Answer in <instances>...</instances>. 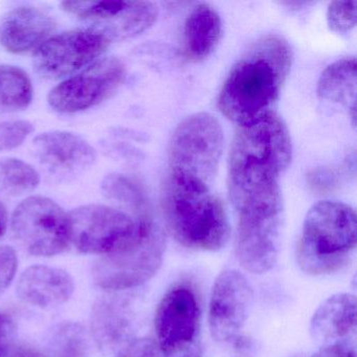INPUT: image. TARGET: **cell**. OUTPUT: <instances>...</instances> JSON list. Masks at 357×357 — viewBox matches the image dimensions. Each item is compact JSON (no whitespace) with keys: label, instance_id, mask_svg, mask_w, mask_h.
<instances>
[{"label":"cell","instance_id":"cell-11","mask_svg":"<svg viewBox=\"0 0 357 357\" xmlns=\"http://www.w3.org/2000/svg\"><path fill=\"white\" fill-rule=\"evenodd\" d=\"M110 43L93 29L70 31L45 41L35 51L33 64L43 78H63L95 61Z\"/></svg>","mask_w":357,"mask_h":357},{"label":"cell","instance_id":"cell-29","mask_svg":"<svg viewBox=\"0 0 357 357\" xmlns=\"http://www.w3.org/2000/svg\"><path fill=\"white\" fill-rule=\"evenodd\" d=\"M312 357H356V348L350 340H340L326 344Z\"/></svg>","mask_w":357,"mask_h":357},{"label":"cell","instance_id":"cell-12","mask_svg":"<svg viewBox=\"0 0 357 357\" xmlns=\"http://www.w3.org/2000/svg\"><path fill=\"white\" fill-rule=\"evenodd\" d=\"M252 288L243 273L234 269L217 277L211 294L208 325L217 342H231L239 335L248 317Z\"/></svg>","mask_w":357,"mask_h":357},{"label":"cell","instance_id":"cell-24","mask_svg":"<svg viewBox=\"0 0 357 357\" xmlns=\"http://www.w3.org/2000/svg\"><path fill=\"white\" fill-rule=\"evenodd\" d=\"M356 1H333L327 12L330 30L340 34L350 32L356 26Z\"/></svg>","mask_w":357,"mask_h":357},{"label":"cell","instance_id":"cell-17","mask_svg":"<svg viewBox=\"0 0 357 357\" xmlns=\"http://www.w3.org/2000/svg\"><path fill=\"white\" fill-rule=\"evenodd\" d=\"M222 26L216 10L206 3L194 8L183 29V53L190 61L198 62L213 53L221 38Z\"/></svg>","mask_w":357,"mask_h":357},{"label":"cell","instance_id":"cell-9","mask_svg":"<svg viewBox=\"0 0 357 357\" xmlns=\"http://www.w3.org/2000/svg\"><path fill=\"white\" fill-rule=\"evenodd\" d=\"M125 78L126 68L120 59L103 58L54 87L47 101L54 110L61 114L83 112L109 99Z\"/></svg>","mask_w":357,"mask_h":357},{"label":"cell","instance_id":"cell-21","mask_svg":"<svg viewBox=\"0 0 357 357\" xmlns=\"http://www.w3.org/2000/svg\"><path fill=\"white\" fill-rule=\"evenodd\" d=\"M40 183L38 171L17 158L0 160V195L18 197L34 191Z\"/></svg>","mask_w":357,"mask_h":357},{"label":"cell","instance_id":"cell-19","mask_svg":"<svg viewBox=\"0 0 357 357\" xmlns=\"http://www.w3.org/2000/svg\"><path fill=\"white\" fill-rule=\"evenodd\" d=\"M126 323L122 307L114 298H100L93 305L91 332L99 348L110 350L120 344L126 331Z\"/></svg>","mask_w":357,"mask_h":357},{"label":"cell","instance_id":"cell-26","mask_svg":"<svg viewBox=\"0 0 357 357\" xmlns=\"http://www.w3.org/2000/svg\"><path fill=\"white\" fill-rule=\"evenodd\" d=\"M18 268V257L9 245L0 246V294L5 291L15 278Z\"/></svg>","mask_w":357,"mask_h":357},{"label":"cell","instance_id":"cell-31","mask_svg":"<svg viewBox=\"0 0 357 357\" xmlns=\"http://www.w3.org/2000/svg\"><path fill=\"white\" fill-rule=\"evenodd\" d=\"M14 333H15V326L11 317H8L5 313L0 312V349L14 340Z\"/></svg>","mask_w":357,"mask_h":357},{"label":"cell","instance_id":"cell-25","mask_svg":"<svg viewBox=\"0 0 357 357\" xmlns=\"http://www.w3.org/2000/svg\"><path fill=\"white\" fill-rule=\"evenodd\" d=\"M34 131L29 121H8L0 123V151H9L20 147Z\"/></svg>","mask_w":357,"mask_h":357},{"label":"cell","instance_id":"cell-10","mask_svg":"<svg viewBox=\"0 0 357 357\" xmlns=\"http://www.w3.org/2000/svg\"><path fill=\"white\" fill-rule=\"evenodd\" d=\"M62 10L93 24V30L108 40L133 38L147 31L158 18V7L149 1H64Z\"/></svg>","mask_w":357,"mask_h":357},{"label":"cell","instance_id":"cell-28","mask_svg":"<svg viewBox=\"0 0 357 357\" xmlns=\"http://www.w3.org/2000/svg\"><path fill=\"white\" fill-rule=\"evenodd\" d=\"M119 357H162V355L153 340L142 338L131 342Z\"/></svg>","mask_w":357,"mask_h":357},{"label":"cell","instance_id":"cell-18","mask_svg":"<svg viewBox=\"0 0 357 357\" xmlns=\"http://www.w3.org/2000/svg\"><path fill=\"white\" fill-rule=\"evenodd\" d=\"M356 59L344 58L328 66L317 84V95L324 101L348 109L355 125L356 116Z\"/></svg>","mask_w":357,"mask_h":357},{"label":"cell","instance_id":"cell-32","mask_svg":"<svg viewBox=\"0 0 357 357\" xmlns=\"http://www.w3.org/2000/svg\"><path fill=\"white\" fill-rule=\"evenodd\" d=\"M8 221H9V216H8L7 208L3 202H0V238L3 237L7 231Z\"/></svg>","mask_w":357,"mask_h":357},{"label":"cell","instance_id":"cell-33","mask_svg":"<svg viewBox=\"0 0 357 357\" xmlns=\"http://www.w3.org/2000/svg\"><path fill=\"white\" fill-rule=\"evenodd\" d=\"M195 357H200V355H198V356H195Z\"/></svg>","mask_w":357,"mask_h":357},{"label":"cell","instance_id":"cell-2","mask_svg":"<svg viewBox=\"0 0 357 357\" xmlns=\"http://www.w3.org/2000/svg\"><path fill=\"white\" fill-rule=\"evenodd\" d=\"M291 50L278 35L263 37L231 68L218 99L220 112L239 125L271 112L291 66Z\"/></svg>","mask_w":357,"mask_h":357},{"label":"cell","instance_id":"cell-13","mask_svg":"<svg viewBox=\"0 0 357 357\" xmlns=\"http://www.w3.org/2000/svg\"><path fill=\"white\" fill-rule=\"evenodd\" d=\"M32 151L51 176L70 179L95 164V148L80 135L68 131L41 133L33 141Z\"/></svg>","mask_w":357,"mask_h":357},{"label":"cell","instance_id":"cell-23","mask_svg":"<svg viewBox=\"0 0 357 357\" xmlns=\"http://www.w3.org/2000/svg\"><path fill=\"white\" fill-rule=\"evenodd\" d=\"M87 348L86 333L79 324H64L52 340L53 357H85Z\"/></svg>","mask_w":357,"mask_h":357},{"label":"cell","instance_id":"cell-15","mask_svg":"<svg viewBox=\"0 0 357 357\" xmlns=\"http://www.w3.org/2000/svg\"><path fill=\"white\" fill-rule=\"evenodd\" d=\"M75 282L68 271L47 265H33L20 275L16 294L20 301L41 309L53 308L68 302Z\"/></svg>","mask_w":357,"mask_h":357},{"label":"cell","instance_id":"cell-8","mask_svg":"<svg viewBox=\"0 0 357 357\" xmlns=\"http://www.w3.org/2000/svg\"><path fill=\"white\" fill-rule=\"evenodd\" d=\"M155 331L164 357L200 355V309L191 287L174 286L165 294L156 310Z\"/></svg>","mask_w":357,"mask_h":357},{"label":"cell","instance_id":"cell-22","mask_svg":"<svg viewBox=\"0 0 357 357\" xmlns=\"http://www.w3.org/2000/svg\"><path fill=\"white\" fill-rule=\"evenodd\" d=\"M102 191L109 199L120 202L132 210L133 214L147 212L149 204L142 188L126 175L112 173L102 181Z\"/></svg>","mask_w":357,"mask_h":357},{"label":"cell","instance_id":"cell-16","mask_svg":"<svg viewBox=\"0 0 357 357\" xmlns=\"http://www.w3.org/2000/svg\"><path fill=\"white\" fill-rule=\"evenodd\" d=\"M356 331V298L353 294L330 296L315 311L311 336L324 344L349 340Z\"/></svg>","mask_w":357,"mask_h":357},{"label":"cell","instance_id":"cell-14","mask_svg":"<svg viewBox=\"0 0 357 357\" xmlns=\"http://www.w3.org/2000/svg\"><path fill=\"white\" fill-rule=\"evenodd\" d=\"M55 20L35 7H20L8 12L0 20V45L13 54L37 50L51 38Z\"/></svg>","mask_w":357,"mask_h":357},{"label":"cell","instance_id":"cell-3","mask_svg":"<svg viewBox=\"0 0 357 357\" xmlns=\"http://www.w3.org/2000/svg\"><path fill=\"white\" fill-rule=\"evenodd\" d=\"M162 210L173 237L187 248L216 252L229 242L227 211L204 183L169 173L162 191Z\"/></svg>","mask_w":357,"mask_h":357},{"label":"cell","instance_id":"cell-6","mask_svg":"<svg viewBox=\"0 0 357 357\" xmlns=\"http://www.w3.org/2000/svg\"><path fill=\"white\" fill-rule=\"evenodd\" d=\"M223 149V131L212 114L202 112L183 120L175 129L169 148L171 174L210 187Z\"/></svg>","mask_w":357,"mask_h":357},{"label":"cell","instance_id":"cell-1","mask_svg":"<svg viewBox=\"0 0 357 357\" xmlns=\"http://www.w3.org/2000/svg\"><path fill=\"white\" fill-rule=\"evenodd\" d=\"M291 139L273 112L239 125L229 154V197L236 210L281 194L279 181L291 160Z\"/></svg>","mask_w":357,"mask_h":357},{"label":"cell","instance_id":"cell-4","mask_svg":"<svg viewBox=\"0 0 357 357\" xmlns=\"http://www.w3.org/2000/svg\"><path fill=\"white\" fill-rule=\"evenodd\" d=\"M356 214L351 206L321 202L307 214L296 248L298 265L310 275L335 273L356 248Z\"/></svg>","mask_w":357,"mask_h":357},{"label":"cell","instance_id":"cell-27","mask_svg":"<svg viewBox=\"0 0 357 357\" xmlns=\"http://www.w3.org/2000/svg\"><path fill=\"white\" fill-rule=\"evenodd\" d=\"M308 183L314 191L328 193L337 187L340 183V175L332 169L319 168L309 173Z\"/></svg>","mask_w":357,"mask_h":357},{"label":"cell","instance_id":"cell-7","mask_svg":"<svg viewBox=\"0 0 357 357\" xmlns=\"http://www.w3.org/2000/svg\"><path fill=\"white\" fill-rule=\"evenodd\" d=\"M11 225L17 241L33 256H56L70 248L68 214L50 198L31 196L20 202Z\"/></svg>","mask_w":357,"mask_h":357},{"label":"cell","instance_id":"cell-30","mask_svg":"<svg viewBox=\"0 0 357 357\" xmlns=\"http://www.w3.org/2000/svg\"><path fill=\"white\" fill-rule=\"evenodd\" d=\"M0 357H45L40 351L15 340L0 349Z\"/></svg>","mask_w":357,"mask_h":357},{"label":"cell","instance_id":"cell-20","mask_svg":"<svg viewBox=\"0 0 357 357\" xmlns=\"http://www.w3.org/2000/svg\"><path fill=\"white\" fill-rule=\"evenodd\" d=\"M33 86L30 77L22 68L0 66V110L18 112L30 105Z\"/></svg>","mask_w":357,"mask_h":357},{"label":"cell","instance_id":"cell-5","mask_svg":"<svg viewBox=\"0 0 357 357\" xmlns=\"http://www.w3.org/2000/svg\"><path fill=\"white\" fill-rule=\"evenodd\" d=\"M236 255L245 271L267 273L275 266L281 246V194L255 200L238 208Z\"/></svg>","mask_w":357,"mask_h":357}]
</instances>
